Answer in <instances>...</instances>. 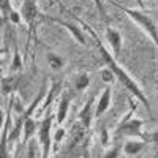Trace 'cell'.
<instances>
[{
    "label": "cell",
    "instance_id": "6da1fadb",
    "mask_svg": "<svg viewBox=\"0 0 158 158\" xmlns=\"http://www.w3.org/2000/svg\"><path fill=\"white\" fill-rule=\"evenodd\" d=\"M79 24H81V27H82V30L84 32H87L90 36H92V40L95 41V46H97V49H98V52H100V56H101V59L104 60V63L108 65V68L111 70V73L114 74V77L115 79H118V82H120L131 95L133 97H136V100L138 101H141L142 104H144V108H146V111L149 112V117H153V114H152V108H150V103H149V100H147V97H146V94L141 90V87L136 84V81L133 77H131L125 70H123V67H120V65L117 63V60H115V57L111 54V52L104 48V44H103V41L100 40V36L97 35V32L90 27L89 24H85L84 21H81L79 19Z\"/></svg>",
    "mask_w": 158,
    "mask_h": 158
},
{
    "label": "cell",
    "instance_id": "7a4b0ae2",
    "mask_svg": "<svg viewBox=\"0 0 158 158\" xmlns=\"http://www.w3.org/2000/svg\"><path fill=\"white\" fill-rule=\"evenodd\" d=\"M112 5L117 6L118 10H122L131 21L136 22L139 27L144 30V33L150 38V41H152L153 44H156V24H155V21L147 15V13H144V11H141V10H135V8L122 6L120 3H115V2H112Z\"/></svg>",
    "mask_w": 158,
    "mask_h": 158
},
{
    "label": "cell",
    "instance_id": "3957f363",
    "mask_svg": "<svg viewBox=\"0 0 158 158\" xmlns=\"http://www.w3.org/2000/svg\"><path fill=\"white\" fill-rule=\"evenodd\" d=\"M130 104H131V109L122 118V122L118 123V127L115 130V138L122 136V135L123 136H138V138H142L141 130H142L144 120L133 117V114H135V103H133V100H130Z\"/></svg>",
    "mask_w": 158,
    "mask_h": 158
},
{
    "label": "cell",
    "instance_id": "277c9868",
    "mask_svg": "<svg viewBox=\"0 0 158 158\" xmlns=\"http://www.w3.org/2000/svg\"><path fill=\"white\" fill-rule=\"evenodd\" d=\"M52 122L54 115L49 114L43 118L38 125V144L41 147V158H49L51 155V146H52Z\"/></svg>",
    "mask_w": 158,
    "mask_h": 158
},
{
    "label": "cell",
    "instance_id": "5b68a950",
    "mask_svg": "<svg viewBox=\"0 0 158 158\" xmlns=\"http://www.w3.org/2000/svg\"><path fill=\"white\" fill-rule=\"evenodd\" d=\"M19 15H21V19L29 27V41H30L33 36V32L36 30L38 18L41 16L36 6V0H22V8L19 11Z\"/></svg>",
    "mask_w": 158,
    "mask_h": 158
},
{
    "label": "cell",
    "instance_id": "8992f818",
    "mask_svg": "<svg viewBox=\"0 0 158 158\" xmlns=\"http://www.w3.org/2000/svg\"><path fill=\"white\" fill-rule=\"evenodd\" d=\"M11 130V106L8 115L5 117V123L0 130V158H10V147H8V133Z\"/></svg>",
    "mask_w": 158,
    "mask_h": 158
},
{
    "label": "cell",
    "instance_id": "52a82bcc",
    "mask_svg": "<svg viewBox=\"0 0 158 158\" xmlns=\"http://www.w3.org/2000/svg\"><path fill=\"white\" fill-rule=\"evenodd\" d=\"M94 111H95V97H90L89 101L85 103V106L79 112V123H81L85 130L90 128L92 125V118H94Z\"/></svg>",
    "mask_w": 158,
    "mask_h": 158
},
{
    "label": "cell",
    "instance_id": "ba28073f",
    "mask_svg": "<svg viewBox=\"0 0 158 158\" xmlns=\"http://www.w3.org/2000/svg\"><path fill=\"white\" fill-rule=\"evenodd\" d=\"M106 40H108V43L112 49V56L117 59L118 54H120V51H122V43H123V38H122V33L112 29V27H108L106 30Z\"/></svg>",
    "mask_w": 158,
    "mask_h": 158
},
{
    "label": "cell",
    "instance_id": "9c48e42d",
    "mask_svg": "<svg viewBox=\"0 0 158 158\" xmlns=\"http://www.w3.org/2000/svg\"><path fill=\"white\" fill-rule=\"evenodd\" d=\"M48 19L49 21H52V22H56V24H59V25H62V27H65L68 32H70V35L76 40V41L81 44V46H85V36H84V33H82V29H79L77 25H74V24H71V22H65V21H60V19H57V18H49L48 16Z\"/></svg>",
    "mask_w": 158,
    "mask_h": 158
},
{
    "label": "cell",
    "instance_id": "30bf717a",
    "mask_svg": "<svg viewBox=\"0 0 158 158\" xmlns=\"http://www.w3.org/2000/svg\"><path fill=\"white\" fill-rule=\"evenodd\" d=\"M70 103H71V94H70V90H65L63 94L60 95V100H59V108H57V114L54 115L59 125H62V123L65 122V118H67Z\"/></svg>",
    "mask_w": 158,
    "mask_h": 158
},
{
    "label": "cell",
    "instance_id": "8fae6325",
    "mask_svg": "<svg viewBox=\"0 0 158 158\" xmlns=\"http://www.w3.org/2000/svg\"><path fill=\"white\" fill-rule=\"evenodd\" d=\"M111 106V87H104L101 97L98 98V103L95 106V111H94V117L100 118L103 117V114L106 112Z\"/></svg>",
    "mask_w": 158,
    "mask_h": 158
},
{
    "label": "cell",
    "instance_id": "7c38bea8",
    "mask_svg": "<svg viewBox=\"0 0 158 158\" xmlns=\"http://www.w3.org/2000/svg\"><path fill=\"white\" fill-rule=\"evenodd\" d=\"M19 85V76H0V92L2 95L13 94Z\"/></svg>",
    "mask_w": 158,
    "mask_h": 158
},
{
    "label": "cell",
    "instance_id": "4fadbf2b",
    "mask_svg": "<svg viewBox=\"0 0 158 158\" xmlns=\"http://www.w3.org/2000/svg\"><path fill=\"white\" fill-rule=\"evenodd\" d=\"M38 125L40 122L33 117H29L25 118L24 123H22V131H24V136H22V144H27L33 136H35V131L38 130Z\"/></svg>",
    "mask_w": 158,
    "mask_h": 158
},
{
    "label": "cell",
    "instance_id": "5bb4252c",
    "mask_svg": "<svg viewBox=\"0 0 158 158\" xmlns=\"http://www.w3.org/2000/svg\"><path fill=\"white\" fill-rule=\"evenodd\" d=\"M144 147H146V142L141 139H131V141H127L125 144H122V150L125 152V155H130V156L139 155Z\"/></svg>",
    "mask_w": 158,
    "mask_h": 158
},
{
    "label": "cell",
    "instance_id": "9a60e30c",
    "mask_svg": "<svg viewBox=\"0 0 158 158\" xmlns=\"http://www.w3.org/2000/svg\"><path fill=\"white\" fill-rule=\"evenodd\" d=\"M60 85H62V82H59V81H52V84H51V89H49V92H48V97L46 98H43V106H41V112L43 111H46L49 106H51V103L54 101V98H56V95H57V92H59V89H60Z\"/></svg>",
    "mask_w": 158,
    "mask_h": 158
},
{
    "label": "cell",
    "instance_id": "2e32d148",
    "mask_svg": "<svg viewBox=\"0 0 158 158\" xmlns=\"http://www.w3.org/2000/svg\"><path fill=\"white\" fill-rule=\"evenodd\" d=\"M46 60H48V65L51 67V70H54V71L62 70L63 65H65L63 57H60L59 54H56V52H49L48 57H46Z\"/></svg>",
    "mask_w": 158,
    "mask_h": 158
},
{
    "label": "cell",
    "instance_id": "e0dca14e",
    "mask_svg": "<svg viewBox=\"0 0 158 158\" xmlns=\"http://www.w3.org/2000/svg\"><path fill=\"white\" fill-rule=\"evenodd\" d=\"M90 84V79H89V74L85 71H81V73H77L76 77H74V89L77 92H82L89 87Z\"/></svg>",
    "mask_w": 158,
    "mask_h": 158
},
{
    "label": "cell",
    "instance_id": "ac0fdd59",
    "mask_svg": "<svg viewBox=\"0 0 158 158\" xmlns=\"http://www.w3.org/2000/svg\"><path fill=\"white\" fill-rule=\"evenodd\" d=\"M10 70L13 73H18L22 70V59H21V54H19V49H18V44H15V51H13V60H11V65H10Z\"/></svg>",
    "mask_w": 158,
    "mask_h": 158
},
{
    "label": "cell",
    "instance_id": "d6986e66",
    "mask_svg": "<svg viewBox=\"0 0 158 158\" xmlns=\"http://www.w3.org/2000/svg\"><path fill=\"white\" fill-rule=\"evenodd\" d=\"M11 10H13V6H11V0H0V15L3 16L5 21H8Z\"/></svg>",
    "mask_w": 158,
    "mask_h": 158
},
{
    "label": "cell",
    "instance_id": "ffe728a7",
    "mask_svg": "<svg viewBox=\"0 0 158 158\" xmlns=\"http://www.w3.org/2000/svg\"><path fill=\"white\" fill-rule=\"evenodd\" d=\"M120 152H122V146H120V144H117V146H114L109 150L104 152L103 158H118V156H120Z\"/></svg>",
    "mask_w": 158,
    "mask_h": 158
},
{
    "label": "cell",
    "instance_id": "44dd1931",
    "mask_svg": "<svg viewBox=\"0 0 158 158\" xmlns=\"http://www.w3.org/2000/svg\"><path fill=\"white\" fill-rule=\"evenodd\" d=\"M98 133H100V142H101V146L106 147V146H108V142H109V133H108V128L103 125V127L98 130Z\"/></svg>",
    "mask_w": 158,
    "mask_h": 158
},
{
    "label": "cell",
    "instance_id": "7402d4cb",
    "mask_svg": "<svg viewBox=\"0 0 158 158\" xmlns=\"http://www.w3.org/2000/svg\"><path fill=\"white\" fill-rule=\"evenodd\" d=\"M65 136H67V130L60 127V128H59V130L56 131V135L52 136V142L59 144V142H62V141H63V138H65Z\"/></svg>",
    "mask_w": 158,
    "mask_h": 158
},
{
    "label": "cell",
    "instance_id": "603a6c76",
    "mask_svg": "<svg viewBox=\"0 0 158 158\" xmlns=\"http://www.w3.org/2000/svg\"><path fill=\"white\" fill-rule=\"evenodd\" d=\"M100 74H101V79H103V81H104V82H108V84H109V82H112L114 79H115V77H114V74L111 73V70H109V68H104V70H101V71H100Z\"/></svg>",
    "mask_w": 158,
    "mask_h": 158
},
{
    "label": "cell",
    "instance_id": "cb8c5ba5",
    "mask_svg": "<svg viewBox=\"0 0 158 158\" xmlns=\"http://www.w3.org/2000/svg\"><path fill=\"white\" fill-rule=\"evenodd\" d=\"M29 152H27V158H38V153H36V144H35V139L33 141H29Z\"/></svg>",
    "mask_w": 158,
    "mask_h": 158
},
{
    "label": "cell",
    "instance_id": "d4e9b609",
    "mask_svg": "<svg viewBox=\"0 0 158 158\" xmlns=\"http://www.w3.org/2000/svg\"><path fill=\"white\" fill-rule=\"evenodd\" d=\"M8 21H10V22H13V24H16V25H19V24H21V21H22V19H21V15H19V11L11 10Z\"/></svg>",
    "mask_w": 158,
    "mask_h": 158
},
{
    "label": "cell",
    "instance_id": "484cf974",
    "mask_svg": "<svg viewBox=\"0 0 158 158\" xmlns=\"http://www.w3.org/2000/svg\"><path fill=\"white\" fill-rule=\"evenodd\" d=\"M95 2V5H97V8H98V11H100V15H101V18L104 19V21H108V15H106V10H104V5H103V0H94Z\"/></svg>",
    "mask_w": 158,
    "mask_h": 158
},
{
    "label": "cell",
    "instance_id": "4316f807",
    "mask_svg": "<svg viewBox=\"0 0 158 158\" xmlns=\"http://www.w3.org/2000/svg\"><path fill=\"white\" fill-rule=\"evenodd\" d=\"M87 142H89V139H87ZM85 142V147H84V150H82V156L81 158H90V152H89V144Z\"/></svg>",
    "mask_w": 158,
    "mask_h": 158
},
{
    "label": "cell",
    "instance_id": "83f0119b",
    "mask_svg": "<svg viewBox=\"0 0 158 158\" xmlns=\"http://www.w3.org/2000/svg\"><path fill=\"white\" fill-rule=\"evenodd\" d=\"M5 112H3V109L0 108V130H2V127H3V123H5Z\"/></svg>",
    "mask_w": 158,
    "mask_h": 158
},
{
    "label": "cell",
    "instance_id": "f1b7e54d",
    "mask_svg": "<svg viewBox=\"0 0 158 158\" xmlns=\"http://www.w3.org/2000/svg\"><path fill=\"white\" fill-rule=\"evenodd\" d=\"M136 3H138L139 10H141V11H144V2H142V0H136Z\"/></svg>",
    "mask_w": 158,
    "mask_h": 158
},
{
    "label": "cell",
    "instance_id": "f546056e",
    "mask_svg": "<svg viewBox=\"0 0 158 158\" xmlns=\"http://www.w3.org/2000/svg\"><path fill=\"white\" fill-rule=\"evenodd\" d=\"M3 52H6V48H2V49H0V56H2ZM0 67H2V60H0ZM0 76H2V74H0Z\"/></svg>",
    "mask_w": 158,
    "mask_h": 158
}]
</instances>
